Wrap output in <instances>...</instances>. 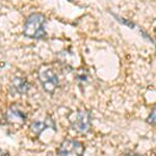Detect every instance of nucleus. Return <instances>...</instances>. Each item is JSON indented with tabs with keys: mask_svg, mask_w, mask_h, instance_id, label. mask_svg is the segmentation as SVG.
Listing matches in <instances>:
<instances>
[{
	"mask_svg": "<svg viewBox=\"0 0 156 156\" xmlns=\"http://www.w3.org/2000/svg\"><path fill=\"white\" fill-rule=\"evenodd\" d=\"M46 19L42 14H31L25 21L23 34L29 39H44L46 37L45 30Z\"/></svg>",
	"mask_w": 156,
	"mask_h": 156,
	"instance_id": "obj_1",
	"label": "nucleus"
},
{
	"mask_svg": "<svg viewBox=\"0 0 156 156\" xmlns=\"http://www.w3.org/2000/svg\"><path fill=\"white\" fill-rule=\"evenodd\" d=\"M72 128L79 133H87L90 131L92 125L90 112L87 110H77L71 112L68 117Z\"/></svg>",
	"mask_w": 156,
	"mask_h": 156,
	"instance_id": "obj_2",
	"label": "nucleus"
},
{
	"mask_svg": "<svg viewBox=\"0 0 156 156\" xmlns=\"http://www.w3.org/2000/svg\"><path fill=\"white\" fill-rule=\"evenodd\" d=\"M39 79L41 81L43 89L47 93H50V94L54 93L55 90L58 87V77L53 72V70L49 69V68L40 70Z\"/></svg>",
	"mask_w": 156,
	"mask_h": 156,
	"instance_id": "obj_3",
	"label": "nucleus"
},
{
	"mask_svg": "<svg viewBox=\"0 0 156 156\" xmlns=\"http://www.w3.org/2000/svg\"><path fill=\"white\" fill-rule=\"evenodd\" d=\"M84 152V146L80 142L75 140H67L60 144L57 149L58 156H70L75 154L77 156H81Z\"/></svg>",
	"mask_w": 156,
	"mask_h": 156,
	"instance_id": "obj_4",
	"label": "nucleus"
},
{
	"mask_svg": "<svg viewBox=\"0 0 156 156\" xmlns=\"http://www.w3.org/2000/svg\"><path fill=\"white\" fill-rule=\"evenodd\" d=\"M6 120L12 124H23L26 121V115L17 106H12L6 112Z\"/></svg>",
	"mask_w": 156,
	"mask_h": 156,
	"instance_id": "obj_5",
	"label": "nucleus"
},
{
	"mask_svg": "<svg viewBox=\"0 0 156 156\" xmlns=\"http://www.w3.org/2000/svg\"><path fill=\"white\" fill-rule=\"evenodd\" d=\"M30 85L27 82L26 79L22 77H16L14 78L12 82V87L11 90L14 94H18V95H25L27 92H28Z\"/></svg>",
	"mask_w": 156,
	"mask_h": 156,
	"instance_id": "obj_6",
	"label": "nucleus"
},
{
	"mask_svg": "<svg viewBox=\"0 0 156 156\" xmlns=\"http://www.w3.org/2000/svg\"><path fill=\"white\" fill-rule=\"evenodd\" d=\"M49 127H53V129H55L54 123L51 119H48L47 121H45V122H34V123H32V125L30 126L31 131L37 135L41 134V132H43L46 128H49Z\"/></svg>",
	"mask_w": 156,
	"mask_h": 156,
	"instance_id": "obj_7",
	"label": "nucleus"
},
{
	"mask_svg": "<svg viewBox=\"0 0 156 156\" xmlns=\"http://www.w3.org/2000/svg\"><path fill=\"white\" fill-rule=\"evenodd\" d=\"M147 122L149 123L150 125H153V126L156 125V104L153 106L152 112H150L149 117H148V119H147Z\"/></svg>",
	"mask_w": 156,
	"mask_h": 156,
	"instance_id": "obj_8",
	"label": "nucleus"
},
{
	"mask_svg": "<svg viewBox=\"0 0 156 156\" xmlns=\"http://www.w3.org/2000/svg\"><path fill=\"white\" fill-rule=\"evenodd\" d=\"M0 123H1V121H0Z\"/></svg>",
	"mask_w": 156,
	"mask_h": 156,
	"instance_id": "obj_9",
	"label": "nucleus"
}]
</instances>
